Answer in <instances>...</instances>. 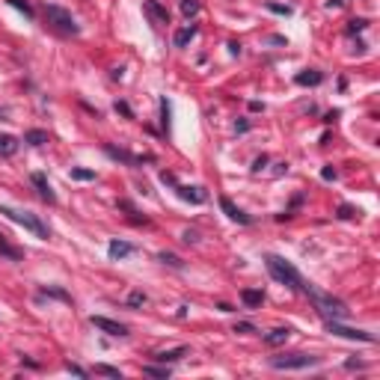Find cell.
<instances>
[{
	"label": "cell",
	"instance_id": "28",
	"mask_svg": "<svg viewBox=\"0 0 380 380\" xmlns=\"http://www.w3.org/2000/svg\"><path fill=\"white\" fill-rule=\"evenodd\" d=\"M9 3L15 6L18 12H24L27 18H33V9H30V3H27V0H9Z\"/></svg>",
	"mask_w": 380,
	"mask_h": 380
},
{
	"label": "cell",
	"instance_id": "26",
	"mask_svg": "<svg viewBox=\"0 0 380 380\" xmlns=\"http://www.w3.org/2000/svg\"><path fill=\"white\" fill-rule=\"evenodd\" d=\"M181 12H184V15H196V12H199V0H181Z\"/></svg>",
	"mask_w": 380,
	"mask_h": 380
},
{
	"label": "cell",
	"instance_id": "16",
	"mask_svg": "<svg viewBox=\"0 0 380 380\" xmlns=\"http://www.w3.org/2000/svg\"><path fill=\"white\" fill-rule=\"evenodd\" d=\"M18 137H12V134H0V157H12L18 152Z\"/></svg>",
	"mask_w": 380,
	"mask_h": 380
},
{
	"label": "cell",
	"instance_id": "32",
	"mask_svg": "<svg viewBox=\"0 0 380 380\" xmlns=\"http://www.w3.org/2000/svg\"><path fill=\"white\" fill-rule=\"evenodd\" d=\"M66 371H71V374H77V377H87V374H89L87 368H80V365H74V363H66Z\"/></svg>",
	"mask_w": 380,
	"mask_h": 380
},
{
	"label": "cell",
	"instance_id": "29",
	"mask_svg": "<svg viewBox=\"0 0 380 380\" xmlns=\"http://www.w3.org/2000/svg\"><path fill=\"white\" fill-rule=\"evenodd\" d=\"M71 178H77V181H89V178H95V173H92V170H77V167H74V170H71Z\"/></svg>",
	"mask_w": 380,
	"mask_h": 380
},
{
	"label": "cell",
	"instance_id": "1",
	"mask_svg": "<svg viewBox=\"0 0 380 380\" xmlns=\"http://www.w3.org/2000/svg\"><path fill=\"white\" fill-rule=\"evenodd\" d=\"M300 291L309 294L312 303H315V309H318V315H324L327 321H342V318H347V315H350V309H347L342 300H336L333 294L318 291L312 282H303V285H300Z\"/></svg>",
	"mask_w": 380,
	"mask_h": 380
},
{
	"label": "cell",
	"instance_id": "24",
	"mask_svg": "<svg viewBox=\"0 0 380 380\" xmlns=\"http://www.w3.org/2000/svg\"><path fill=\"white\" fill-rule=\"evenodd\" d=\"M95 374H107V377L122 380V371H119V368H113V365H95Z\"/></svg>",
	"mask_w": 380,
	"mask_h": 380
},
{
	"label": "cell",
	"instance_id": "38",
	"mask_svg": "<svg viewBox=\"0 0 380 380\" xmlns=\"http://www.w3.org/2000/svg\"><path fill=\"white\" fill-rule=\"evenodd\" d=\"M160 181H164V184H173V187H175V175H173V173H160Z\"/></svg>",
	"mask_w": 380,
	"mask_h": 380
},
{
	"label": "cell",
	"instance_id": "27",
	"mask_svg": "<svg viewBox=\"0 0 380 380\" xmlns=\"http://www.w3.org/2000/svg\"><path fill=\"white\" fill-rule=\"evenodd\" d=\"M339 217H342V220H350V217H360V208H354V205H339Z\"/></svg>",
	"mask_w": 380,
	"mask_h": 380
},
{
	"label": "cell",
	"instance_id": "7",
	"mask_svg": "<svg viewBox=\"0 0 380 380\" xmlns=\"http://www.w3.org/2000/svg\"><path fill=\"white\" fill-rule=\"evenodd\" d=\"M89 321H92V327H95V330H101V333H107V336H119V339L128 336V327H125V324L110 321V318H104V315H92Z\"/></svg>",
	"mask_w": 380,
	"mask_h": 380
},
{
	"label": "cell",
	"instance_id": "30",
	"mask_svg": "<svg viewBox=\"0 0 380 380\" xmlns=\"http://www.w3.org/2000/svg\"><path fill=\"white\" fill-rule=\"evenodd\" d=\"M116 113H122L125 119H134V110H131V107H128L125 101H116Z\"/></svg>",
	"mask_w": 380,
	"mask_h": 380
},
{
	"label": "cell",
	"instance_id": "14",
	"mask_svg": "<svg viewBox=\"0 0 380 380\" xmlns=\"http://www.w3.org/2000/svg\"><path fill=\"white\" fill-rule=\"evenodd\" d=\"M104 152H107V155L113 157V160H122V164H143V160H149V157H137V155H128L125 149H116V146H107Z\"/></svg>",
	"mask_w": 380,
	"mask_h": 380
},
{
	"label": "cell",
	"instance_id": "19",
	"mask_svg": "<svg viewBox=\"0 0 380 380\" xmlns=\"http://www.w3.org/2000/svg\"><path fill=\"white\" fill-rule=\"evenodd\" d=\"M193 36H196V27H181V30H178V33H175V48H184V45H187L190 39H193Z\"/></svg>",
	"mask_w": 380,
	"mask_h": 380
},
{
	"label": "cell",
	"instance_id": "10",
	"mask_svg": "<svg viewBox=\"0 0 380 380\" xmlns=\"http://www.w3.org/2000/svg\"><path fill=\"white\" fill-rule=\"evenodd\" d=\"M175 190H178V196L184 199V202H193V205H202L208 199V193L202 187H187V184H175Z\"/></svg>",
	"mask_w": 380,
	"mask_h": 380
},
{
	"label": "cell",
	"instance_id": "23",
	"mask_svg": "<svg viewBox=\"0 0 380 380\" xmlns=\"http://www.w3.org/2000/svg\"><path fill=\"white\" fill-rule=\"evenodd\" d=\"M157 261H164V264H170V267H184V261L178 259L175 253H160V256H157Z\"/></svg>",
	"mask_w": 380,
	"mask_h": 380
},
{
	"label": "cell",
	"instance_id": "15",
	"mask_svg": "<svg viewBox=\"0 0 380 380\" xmlns=\"http://www.w3.org/2000/svg\"><path fill=\"white\" fill-rule=\"evenodd\" d=\"M241 300L247 309H259L261 303H264V291H256V288H243L241 291Z\"/></svg>",
	"mask_w": 380,
	"mask_h": 380
},
{
	"label": "cell",
	"instance_id": "12",
	"mask_svg": "<svg viewBox=\"0 0 380 380\" xmlns=\"http://www.w3.org/2000/svg\"><path fill=\"white\" fill-rule=\"evenodd\" d=\"M181 357H187V347H184V345L170 347V350H157V354H155V363H160V365H170V363H178Z\"/></svg>",
	"mask_w": 380,
	"mask_h": 380
},
{
	"label": "cell",
	"instance_id": "2",
	"mask_svg": "<svg viewBox=\"0 0 380 380\" xmlns=\"http://www.w3.org/2000/svg\"><path fill=\"white\" fill-rule=\"evenodd\" d=\"M264 264H267V274L277 279L279 285H288V288H300L303 285V277L297 274L291 261H285L282 256H264Z\"/></svg>",
	"mask_w": 380,
	"mask_h": 380
},
{
	"label": "cell",
	"instance_id": "6",
	"mask_svg": "<svg viewBox=\"0 0 380 380\" xmlns=\"http://www.w3.org/2000/svg\"><path fill=\"white\" fill-rule=\"evenodd\" d=\"M327 330L333 333V336H342V339H350V342H365V345H371V342H374V336H371V333L345 327L342 321H327Z\"/></svg>",
	"mask_w": 380,
	"mask_h": 380
},
{
	"label": "cell",
	"instance_id": "13",
	"mask_svg": "<svg viewBox=\"0 0 380 380\" xmlns=\"http://www.w3.org/2000/svg\"><path fill=\"white\" fill-rule=\"evenodd\" d=\"M107 253H110V259H128V256H134V243H125V241H110L107 247Z\"/></svg>",
	"mask_w": 380,
	"mask_h": 380
},
{
	"label": "cell",
	"instance_id": "21",
	"mask_svg": "<svg viewBox=\"0 0 380 380\" xmlns=\"http://www.w3.org/2000/svg\"><path fill=\"white\" fill-rule=\"evenodd\" d=\"M143 374H149V377H160V380H167V377H170V368H167V365H146V368H143Z\"/></svg>",
	"mask_w": 380,
	"mask_h": 380
},
{
	"label": "cell",
	"instance_id": "25",
	"mask_svg": "<svg viewBox=\"0 0 380 380\" xmlns=\"http://www.w3.org/2000/svg\"><path fill=\"white\" fill-rule=\"evenodd\" d=\"M365 27H368V21H365V18H354V21L347 24V33H350V36H354V33H363Z\"/></svg>",
	"mask_w": 380,
	"mask_h": 380
},
{
	"label": "cell",
	"instance_id": "22",
	"mask_svg": "<svg viewBox=\"0 0 380 380\" xmlns=\"http://www.w3.org/2000/svg\"><path fill=\"white\" fill-rule=\"evenodd\" d=\"M146 300H149V297H146L143 291H131V294H128V306H131V309H140V306H146Z\"/></svg>",
	"mask_w": 380,
	"mask_h": 380
},
{
	"label": "cell",
	"instance_id": "37",
	"mask_svg": "<svg viewBox=\"0 0 380 380\" xmlns=\"http://www.w3.org/2000/svg\"><path fill=\"white\" fill-rule=\"evenodd\" d=\"M321 178L333 181V178H336V170H333V167H324V170H321Z\"/></svg>",
	"mask_w": 380,
	"mask_h": 380
},
{
	"label": "cell",
	"instance_id": "35",
	"mask_svg": "<svg viewBox=\"0 0 380 380\" xmlns=\"http://www.w3.org/2000/svg\"><path fill=\"white\" fill-rule=\"evenodd\" d=\"M160 116H164V128L170 125V104L167 101H160Z\"/></svg>",
	"mask_w": 380,
	"mask_h": 380
},
{
	"label": "cell",
	"instance_id": "34",
	"mask_svg": "<svg viewBox=\"0 0 380 380\" xmlns=\"http://www.w3.org/2000/svg\"><path fill=\"white\" fill-rule=\"evenodd\" d=\"M267 167V155H261V157H256V164H253V173H261Z\"/></svg>",
	"mask_w": 380,
	"mask_h": 380
},
{
	"label": "cell",
	"instance_id": "9",
	"mask_svg": "<svg viewBox=\"0 0 380 380\" xmlns=\"http://www.w3.org/2000/svg\"><path fill=\"white\" fill-rule=\"evenodd\" d=\"M143 12L152 18V24L160 27V24H170V12H167V6L164 3H157V0H146L143 3Z\"/></svg>",
	"mask_w": 380,
	"mask_h": 380
},
{
	"label": "cell",
	"instance_id": "3",
	"mask_svg": "<svg viewBox=\"0 0 380 380\" xmlns=\"http://www.w3.org/2000/svg\"><path fill=\"white\" fill-rule=\"evenodd\" d=\"M0 214L6 217V220H12V223L24 226L27 232H33L36 238H42V241H48L51 238V229L42 223L36 214H30V211H18V208H9V205H0Z\"/></svg>",
	"mask_w": 380,
	"mask_h": 380
},
{
	"label": "cell",
	"instance_id": "17",
	"mask_svg": "<svg viewBox=\"0 0 380 380\" xmlns=\"http://www.w3.org/2000/svg\"><path fill=\"white\" fill-rule=\"evenodd\" d=\"M288 336H291V330H288V327H277V330H270V333L264 336V342H267L270 347H277V345H285Z\"/></svg>",
	"mask_w": 380,
	"mask_h": 380
},
{
	"label": "cell",
	"instance_id": "18",
	"mask_svg": "<svg viewBox=\"0 0 380 380\" xmlns=\"http://www.w3.org/2000/svg\"><path fill=\"white\" fill-rule=\"evenodd\" d=\"M294 80H297L300 87H318V84L324 80V74H321V71H315V69H309V71H300Z\"/></svg>",
	"mask_w": 380,
	"mask_h": 380
},
{
	"label": "cell",
	"instance_id": "20",
	"mask_svg": "<svg viewBox=\"0 0 380 380\" xmlns=\"http://www.w3.org/2000/svg\"><path fill=\"white\" fill-rule=\"evenodd\" d=\"M24 140H27L30 146H45V143H48V131H39V128H33V131H27V134H24Z\"/></svg>",
	"mask_w": 380,
	"mask_h": 380
},
{
	"label": "cell",
	"instance_id": "4",
	"mask_svg": "<svg viewBox=\"0 0 380 380\" xmlns=\"http://www.w3.org/2000/svg\"><path fill=\"white\" fill-rule=\"evenodd\" d=\"M45 18L51 21L57 30H63V33H80V27H77V21H74V15H71L69 9H63V6H57V3H48L45 6Z\"/></svg>",
	"mask_w": 380,
	"mask_h": 380
},
{
	"label": "cell",
	"instance_id": "36",
	"mask_svg": "<svg viewBox=\"0 0 380 380\" xmlns=\"http://www.w3.org/2000/svg\"><path fill=\"white\" fill-rule=\"evenodd\" d=\"M181 238H184V243H196V241H199V235H196V232H190V229L181 235Z\"/></svg>",
	"mask_w": 380,
	"mask_h": 380
},
{
	"label": "cell",
	"instance_id": "31",
	"mask_svg": "<svg viewBox=\"0 0 380 380\" xmlns=\"http://www.w3.org/2000/svg\"><path fill=\"white\" fill-rule=\"evenodd\" d=\"M267 9H270V12H277V15H291V6H279V3H267Z\"/></svg>",
	"mask_w": 380,
	"mask_h": 380
},
{
	"label": "cell",
	"instance_id": "5",
	"mask_svg": "<svg viewBox=\"0 0 380 380\" xmlns=\"http://www.w3.org/2000/svg\"><path fill=\"white\" fill-rule=\"evenodd\" d=\"M270 365H274V368H285V371H291V368H312V365H318V357H309V354H288V357H274Z\"/></svg>",
	"mask_w": 380,
	"mask_h": 380
},
{
	"label": "cell",
	"instance_id": "11",
	"mask_svg": "<svg viewBox=\"0 0 380 380\" xmlns=\"http://www.w3.org/2000/svg\"><path fill=\"white\" fill-rule=\"evenodd\" d=\"M30 181H33V187L39 190V196H42V199H48V202H57V193H53V187L48 184V178H45L42 173H33V175H30Z\"/></svg>",
	"mask_w": 380,
	"mask_h": 380
},
{
	"label": "cell",
	"instance_id": "33",
	"mask_svg": "<svg viewBox=\"0 0 380 380\" xmlns=\"http://www.w3.org/2000/svg\"><path fill=\"white\" fill-rule=\"evenodd\" d=\"M235 333H259V330L253 324H247V321H241V324H235Z\"/></svg>",
	"mask_w": 380,
	"mask_h": 380
},
{
	"label": "cell",
	"instance_id": "8",
	"mask_svg": "<svg viewBox=\"0 0 380 380\" xmlns=\"http://www.w3.org/2000/svg\"><path fill=\"white\" fill-rule=\"evenodd\" d=\"M220 208H223L226 217H229V220H235V223H241V226H250V223H253V217H250L247 211H241V208L235 205L229 196H220Z\"/></svg>",
	"mask_w": 380,
	"mask_h": 380
}]
</instances>
